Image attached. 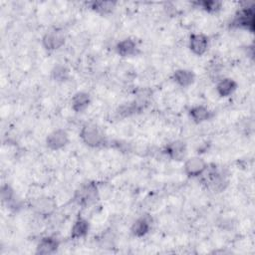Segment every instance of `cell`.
<instances>
[{
    "label": "cell",
    "instance_id": "obj_1",
    "mask_svg": "<svg viewBox=\"0 0 255 255\" xmlns=\"http://www.w3.org/2000/svg\"><path fill=\"white\" fill-rule=\"evenodd\" d=\"M82 141L93 148L104 146L107 143L104 132L94 124H85L80 130Z\"/></svg>",
    "mask_w": 255,
    "mask_h": 255
},
{
    "label": "cell",
    "instance_id": "obj_2",
    "mask_svg": "<svg viewBox=\"0 0 255 255\" xmlns=\"http://www.w3.org/2000/svg\"><path fill=\"white\" fill-rule=\"evenodd\" d=\"M231 27L253 32L254 29V11L253 7L245 6L237 11L235 17L230 23Z\"/></svg>",
    "mask_w": 255,
    "mask_h": 255
},
{
    "label": "cell",
    "instance_id": "obj_3",
    "mask_svg": "<svg viewBox=\"0 0 255 255\" xmlns=\"http://www.w3.org/2000/svg\"><path fill=\"white\" fill-rule=\"evenodd\" d=\"M208 164L199 156H192L187 158L183 164V171L188 177H199L207 169Z\"/></svg>",
    "mask_w": 255,
    "mask_h": 255
},
{
    "label": "cell",
    "instance_id": "obj_4",
    "mask_svg": "<svg viewBox=\"0 0 255 255\" xmlns=\"http://www.w3.org/2000/svg\"><path fill=\"white\" fill-rule=\"evenodd\" d=\"M31 207L35 213L47 217L55 212L57 204L56 201L51 197L40 196L32 201Z\"/></svg>",
    "mask_w": 255,
    "mask_h": 255
},
{
    "label": "cell",
    "instance_id": "obj_5",
    "mask_svg": "<svg viewBox=\"0 0 255 255\" xmlns=\"http://www.w3.org/2000/svg\"><path fill=\"white\" fill-rule=\"evenodd\" d=\"M69 143V134L63 128L51 131L46 137V145L51 150H59Z\"/></svg>",
    "mask_w": 255,
    "mask_h": 255
},
{
    "label": "cell",
    "instance_id": "obj_6",
    "mask_svg": "<svg viewBox=\"0 0 255 255\" xmlns=\"http://www.w3.org/2000/svg\"><path fill=\"white\" fill-rule=\"evenodd\" d=\"M65 34L59 30L47 32L42 38V45L47 51H56L65 44Z\"/></svg>",
    "mask_w": 255,
    "mask_h": 255
},
{
    "label": "cell",
    "instance_id": "obj_7",
    "mask_svg": "<svg viewBox=\"0 0 255 255\" xmlns=\"http://www.w3.org/2000/svg\"><path fill=\"white\" fill-rule=\"evenodd\" d=\"M209 47L208 37L202 33H193L188 40V48L196 56L204 55Z\"/></svg>",
    "mask_w": 255,
    "mask_h": 255
},
{
    "label": "cell",
    "instance_id": "obj_8",
    "mask_svg": "<svg viewBox=\"0 0 255 255\" xmlns=\"http://www.w3.org/2000/svg\"><path fill=\"white\" fill-rule=\"evenodd\" d=\"M163 153L172 160H182L186 153H187V147L186 143L182 140H173L168 142L163 147Z\"/></svg>",
    "mask_w": 255,
    "mask_h": 255
},
{
    "label": "cell",
    "instance_id": "obj_9",
    "mask_svg": "<svg viewBox=\"0 0 255 255\" xmlns=\"http://www.w3.org/2000/svg\"><path fill=\"white\" fill-rule=\"evenodd\" d=\"M60 242L56 237L45 236L40 239L36 247V253L41 255H49L55 253L59 248Z\"/></svg>",
    "mask_w": 255,
    "mask_h": 255
},
{
    "label": "cell",
    "instance_id": "obj_10",
    "mask_svg": "<svg viewBox=\"0 0 255 255\" xmlns=\"http://www.w3.org/2000/svg\"><path fill=\"white\" fill-rule=\"evenodd\" d=\"M172 81L181 88H188L194 83L195 75L188 69H177L171 76Z\"/></svg>",
    "mask_w": 255,
    "mask_h": 255
},
{
    "label": "cell",
    "instance_id": "obj_11",
    "mask_svg": "<svg viewBox=\"0 0 255 255\" xmlns=\"http://www.w3.org/2000/svg\"><path fill=\"white\" fill-rule=\"evenodd\" d=\"M188 115L195 124H201L211 120L213 117V112L205 106L196 105L189 109Z\"/></svg>",
    "mask_w": 255,
    "mask_h": 255
},
{
    "label": "cell",
    "instance_id": "obj_12",
    "mask_svg": "<svg viewBox=\"0 0 255 255\" xmlns=\"http://www.w3.org/2000/svg\"><path fill=\"white\" fill-rule=\"evenodd\" d=\"M116 51L118 55L124 58L128 57H132L135 56L138 53V47L135 43L134 40L130 38H126L121 40L117 46H116Z\"/></svg>",
    "mask_w": 255,
    "mask_h": 255
},
{
    "label": "cell",
    "instance_id": "obj_13",
    "mask_svg": "<svg viewBox=\"0 0 255 255\" xmlns=\"http://www.w3.org/2000/svg\"><path fill=\"white\" fill-rule=\"evenodd\" d=\"M237 87H238L237 82L234 79L223 78L217 82L215 90L219 97L227 98L236 91Z\"/></svg>",
    "mask_w": 255,
    "mask_h": 255
},
{
    "label": "cell",
    "instance_id": "obj_14",
    "mask_svg": "<svg viewBox=\"0 0 255 255\" xmlns=\"http://www.w3.org/2000/svg\"><path fill=\"white\" fill-rule=\"evenodd\" d=\"M150 227H151V222L149 218H147L146 216H141L135 219L131 224L130 233L134 237H143L149 232Z\"/></svg>",
    "mask_w": 255,
    "mask_h": 255
},
{
    "label": "cell",
    "instance_id": "obj_15",
    "mask_svg": "<svg viewBox=\"0 0 255 255\" xmlns=\"http://www.w3.org/2000/svg\"><path fill=\"white\" fill-rule=\"evenodd\" d=\"M91 104V96L86 92L76 93L71 100V108L76 113L84 112Z\"/></svg>",
    "mask_w": 255,
    "mask_h": 255
},
{
    "label": "cell",
    "instance_id": "obj_16",
    "mask_svg": "<svg viewBox=\"0 0 255 255\" xmlns=\"http://www.w3.org/2000/svg\"><path fill=\"white\" fill-rule=\"evenodd\" d=\"M97 197H98L97 186L93 183H88L80 189L77 199L81 204H90L94 202Z\"/></svg>",
    "mask_w": 255,
    "mask_h": 255
},
{
    "label": "cell",
    "instance_id": "obj_17",
    "mask_svg": "<svg viewBox=\"0 0 255 255\" xmlns=\"http://www.w3.org/2000/svg\"><path fill=\"white\" fill-rule=\"evenodd\" d=\"M89 230H90L89 221L83 217H79L72 225L70 236L74 240L81 239L88 234Z\"/></svg>",
    "mask_w": 255,
    "mask_h": 255
},
{
    "label": "cell",
    "instance_id": "obj_18",
    "mask_svg": "<svg viewBox=\"0 0 255 255\" xmlns=\"http://www.w3.org/2000/svg\"><path fill=\"white\" fill-rule=\"evenodd\" d=\"M116 2L114 1H93L90 2V9L95 11L96 13L106 15L113 12L116 7Z\"/></svg>",
    "mask_w": 255,
    "mask_h": 255
},
{
    "label": "cell",
    "instance_id": "obj_19",
    "mask_svg": "<svg viewBox=\"0 0 255 255\" xmlns=\"http://www.w3.org/2000/svg\"><path fill=\"white\" fill-rule=\"evenodd\" d=\"M51 75H52V78H53L54 81H56V82H65L70 77V71L66 66L59 64V65H56L52 69Z\"/></svg>",
    "mask_w": 255,
    "mask_h": 255
},
{
    "label": "cell",
    "instance_id": "obj_20",
    "mask_svg": "<svg viewBox=\"0 0 255 255\" xmlns=\"http://www.w3.org/2000/svg\"><path fill=\"white\" fill-rule=\"evenodd\" d=\"M197 8L207 12V13H216L221 9V2L213 1V0H204V1H196L194 2Z\"/></svg>",
    "mask_w": 255,
    "mask_h": 255
},
{
    "label": "cell",
    "instance_id": "obj_21",
    "mask_svg": "<svg viewBox=\"0 0 255 255\" xmlns=\"http://www.w3.org/2000/svg\"><path fill=\"white\" fill-rule=\"evenodd\" d=\"M1 198L3 202L7 203V205L15 202V192H14V189L9 184L2 185Z\"/></svg>",
    "mask_w": 255,
    "mask_h": 255
}]
</instances>
